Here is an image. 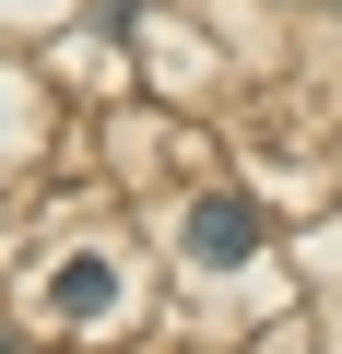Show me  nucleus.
<instances>
[{
	"instance_id": "obj_1",
	"label": "nucleus",
	"mask_w": 342,
	"mask_h": 354,
	"mask_svg": "<svg viewBox=\"0 0 342 354\" xmlns=\"http://www.w3.org/2000/svg\"><path fill=\"white\" fill-rule=\"evenodd\" d=\"M189 260H201V272H236V260H260V201H248V189H213V201L189 213Z\"/></svg>"
},
{
	"instance_id": "obj_2",
	"label": "nucleus",
	"mask_w": 342,
	"mask_h": 354,
	"mask_svg": "<svg viewBox=\"0 0 342 354\" xmlns=\"http://www.w3.org/2000/svg\"><path fill=\"white\" fill-rule=\"evenodd\" d=\"M106 295H118V272H106V260H59V283H48V307H59V319H95Z\"/></svg>"
}]
</instances>
